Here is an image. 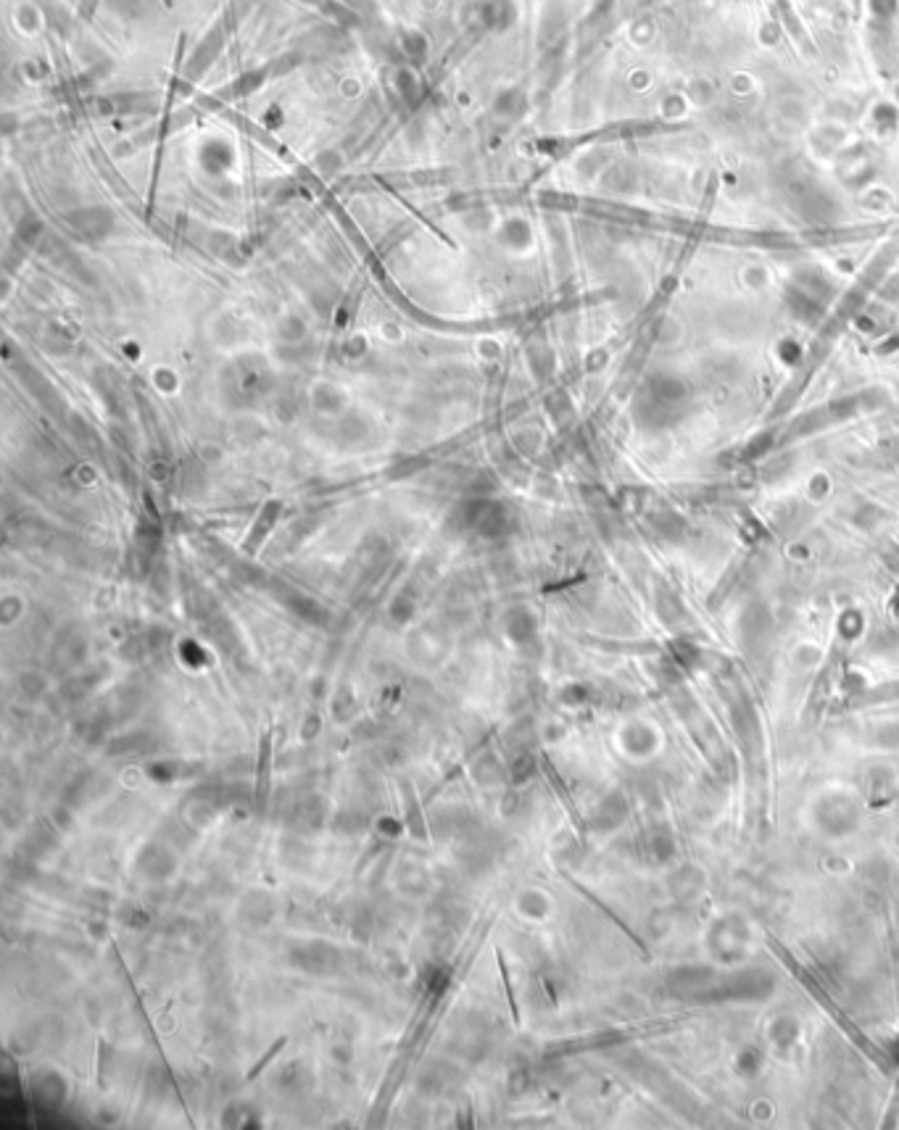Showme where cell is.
Masks as SVG:
<instances>
[{"instance_id":"1","label":"cell","mask_w":899,"mask_h":1130,"mask_svg":"<svg viewBox=\"0 0 899 1130\" xmlns=\"http://www.w3.org/2000/svg\"><path fill=\"white\" fill-rule=\"evenodd\" d=\"M269 778H272V730L261 735L259 743V762H256V788H254V804L256 812H264L269 796Z\"/></svg>"},{"instance_id":"2","label":"cell","mask_w":899,"mask_h":1130,"mask_svg":"<svg viewBox=\"0 0 899 1130\" xmlns=\"http://www.w3.org/2000/svg\"><path fill=\"white\" fill-rule=\"evenodd\" d=\"M285 1044H288V1038H285V1036H280V1038H277V1044H272V1046H269V1049H267V1051H264V1054H261V1059H259V1062H256V1065H254V1067H251V1070H248V1073H246V1083H251V1080H256V1078H259V1075H261V1073H264V1070H267V1065H269V1062H272V1059H275V1057H277V1054H280V1051H283V1046H285Z\"/></svg>"},{"instance_id":"3","label":"cell","mask_w":899,"mask_h":1130,"mask_svg":"<svg viewBox=\"0 0 899 1130\" xmlns=\"http://www.w3.org/2000/svg\"><path fill=\"white\" fill-rule=\"evenodd\" d=\"M496 962H499L501 983H504V991H507L509 1009H512V1020H515V1023H520V1009H517L515 991H512V978H509V967H507V962H504V951H501V949H496Z\"/></svg>"},{"instance_id":"4","label":"cell","mask_w":899,"mask_h":1130,"mask_svg":"<svg viewBox=\"0 0 899 1130\" xmlns=\"http://www.w3.org/2000/svg\"><path fill=\"white\" fill-rule=\"evenodd\" d=\"M404 793H406V809H409V828H412V835L414 838H425V820H422V817L414 820L412 817V814H417V801H414L412 785L406 783V780H404Z\"/></svg>"}]
</instances>
